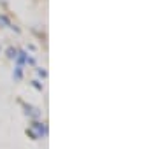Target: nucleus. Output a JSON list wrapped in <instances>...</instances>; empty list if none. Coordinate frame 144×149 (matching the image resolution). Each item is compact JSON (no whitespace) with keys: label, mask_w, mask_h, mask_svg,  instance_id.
I'll list each match as a JSON object with an SVG mask.
<instances>
[{"label":"nucleus","mask_w":144,"mask_h":149,"mask_svg":"<svg viewBox=\"0 0 144 149\" xmlns=\"http://www.w3.org/2000/svg\"><path fill=\"white\" fill-rule=\"evenodd\" d=\"M28 135H32L34 139H42L46 135V126L44 123H32V126L27 130Z\"/></svg>","instance_id":"obj_1"},{"label":"nucleus","mask_w":144,"mask_h":149,"mask_svg":"<svg viewBox=\"0 0 144 149\" xmlns=\"http://www.w3.org/2000/svg\"><path fill=\"white\" fill-rule=\"evenodd\" d=\"M16 60H18V65H23V63H32V65H34V58H30L25 51H18Z\"/></svg>","instance_id":"obj_2"},{"label":"nucleus","mask_w":144,"mask_h":149,"mask_svg":"<svg viewBox=\"0 0 144 149\" xmlns=\"http://www.w3.org/2000/svg\"><path fill=\"white\" fill-rule=\"evenodd\" d=\"M25 109H27L25 112H27V114H30L32 118H41V112H39L37 109H34V107H30V105H25Z\"/></svg>","instance_id":"obj_3"},{"label":"nucleus","mask_w":144,"mask_h":149,"mask_svg":"<svg viewBox=\"0 0 144 149\" xmlns=\"http://www.w3.org/2000/svg\"><path fill=\"white\" fill-rule=\"evenodd\" d=\"M13 76H14L16 81H20V79L23 77V67H21V65H18V67L14 68V74H13Z\"/></svg>","instance_id":"obj_4"},{"label":"nucleus","mask_w":144,"mask_h":149,"mask_svg":"<svg viewBox=\"0 0 144 149\" xmlns=\"http://www.w3.org/2000/svg\"><path fill=\"white\" fill-rule=\"evenodd\" d=\"M7 56H9V58H16V56H18V49L9 47V49H7Z\"/></svg>","instance_id":"obj_5"},{"label":"nucleus","mask_w":144,"mask_h":149,"mask_svg":"<svg viewBox=\"0 0 144 149\" xmlns=\"http://www.w3.org/2000/svg\"><path fill=\"white\" fill-rule=\"evenodd\" d=\"M37 74H39V76H42V77H46V70H41V68H37Z\"/></svg>","instance_id":"obj_6"},{"label":"nucleus","mask_w":144,"mask_h":149,"mask_svg":"<svg viewBox=\"0 0 144 149\" xmlns=\"http://www.w3.org/2000/svg\"><path fill=\"white\" fill-rule=\"evenodd\" d=\"M34 86H35V88H37V90H42V86H41V84H39V81H34Z\"/></svg>","instance_id":"obj_7"}]
</instances>
